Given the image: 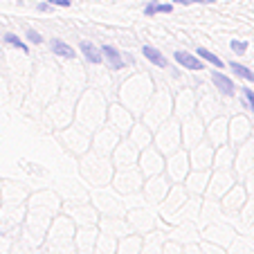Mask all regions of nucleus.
<instances>
[{"label":"nucleus","instance_id":"obj_1","mask_svg":"<svg viewBox=\"0 0 254 254\" xmlns=\"http://www.w3.org/2000/svg\"><path fill=\"white\" fill-rule=\"evenodd\" d=\"M173 57H176V61L180 63L183 67H187V70H205L202 59L200 57H193L191 52H183V50H178Z\"/></svg>","mask_w":254,"mask_h":254},{"label":"nucleus","instance_id":"obj_2","mask_svg":"<svg viewBox=\"0 0 254 254\" xmlns=\"http://www.w3.org/2000/svg\"><path fill=\"white\" fill-rule=\"evenodd\" d=\"M211 81L216 83V88H218V90H221L225 97H234V92H236L234 83H232L230 77H225L223 72H218V67H216V70H211Z\"/></svg>","mask_w":254,"mask_h":254},{"label":"nucleus","instance_id":"obj_3","mask_svg":"<svg viewBox=\"0 0 254 254\" xmlns=\"http://www.w3.org/2000/svg\"><path fill=\"white\" fill-rule=\"evenodd\" d=\"M101 54H104L106 63L111 65V70H122V67H124V59H122V54L117 52L113 45H104V48H101Z\"/></svg>","mask_w":254,"mask_h":254},{"label":"nucleus","instance_id":"obj_4","mask_svg":"<svg viewBox=\"0 0 254 254\" xmlns=\"http://www.w3.org/2000/svg\"><path fill=\"white\" fill-rule=\"evenodd\" d=\"M79 52H83V57H86L90 63H101V61H104V54H101V50H97L95 45L90 43V41H81V45H79Z\"/></svg>","mask_w":254,"mask_h":254},{"label":"nucleus","instance_id":"obj_5","mask_svg":"<svg viewBox=\"0 0 254 254\" xmlns=\"http://www.w3.org/2000/svg\"><path fill=\"white\" fill-rule=\"evenodd\" d=\"M142 54L149 59L153 65H158V67H167V65H169V61L164 59V54L160 52V50H155L153 45H144V48H142Z\"/></svg>","mask_w":254,"mask_h":254},{"label":"nucleus","instance_id":"obj_6","mask_svg":"<svg viewBox=\"0 0 254 254\" xmlns=\"http://www.w3.org/2000/svg\"><path fill=\"white\" fill-rule=\"evenodd\" d=\"M50 48H52V52L57 54V57H63V59H74V57H77V52H74V50H72L67 43H63V41L54 39L52 43H50Z\"/></svg>","mask_w":254,"mask_h":254},{"label":"nucleus","instance_id":"obj_7","mask_svg":"<svg viewBox=\"0 0 254 254\" xmlns=\"http://www.w3.org/2000/svg\"><path fill=\"white\" fill-rule=\"evenodd\" d=\"M171 14L173 11V5H162V2H158V0H151L149 5L144 7V14L146 16H155V14Z\"/></svg>","mask_w":254,"mask_h":254},{"label":"nucleus","instance_id":"obj_8","mask_svg":"<svg viewBox=\"0 0 254 254\" xmlns=\"http://www.w3.org/2000/svg\"><path fill=\"white\" fill-rule=\"evenodd\" d=\"M196 52H198V57H200V59H205V61H207V63H211V65H214V67H218V70H221V67H223V61H221V59H218V57H216L214 52H209V50H205V48H198Z\"/></svg>","mask_w":254,"mask_h":254},{"label":"nucleus","instance_id":"obj_9","mask_svg":"<svg viewBox=\"0 0 254 254\" xmlns=\"http://www.w3.org/2000/svg\"><path fill=\"white\" fill-rule=\"evenodd\" d=\"M230 67L236 72V74H239V77H243L245 81H252V83H254V72L250 70V67L241 65V63H236V61H232V63H230Z\"/></svg>","mask_w":254,"mask_h":254},{"label":"nucleus","instance_id":"obj_10","mask_svg":"<svg viewBox=\"0 0 254 254\" xmlns=\"http://www.w3.org/2000/svg\"><path fill=\"white\" fill-rule=\"evenodd\" d=\"M5 43H9V45H14V48H18L20 52H25L27 54L29 50H27V45L23 43V41L18 39V36H16V34H5Z\"/></svg>","mask_w":254,"mask_h":254},{"label":"nucleus","instance_id":"obj_11","mask_svg":"<svg viewBox=\"0 0 254 254\" xmlns=\"http://www.w3.org/2000/svg\"><path fill=\"white\" fill-rule=\"evenodd\" d=\"M176 5H211L216 0H173Z\"/></svg>","mask_w":254,"mask_h":254},{"label":"nucleus","instance_id":"obj_12","mask_svg":"<svg viewBox=\"0 0 254 254\" xmlns=\"http://www.w3.org/2000/svg\"><path fill=\"white\" fill-rule=\"evenodd\" d=\"M230 48L234 50L236 54H243L245 50H248V43H245V41H236V39H234V41H232V43H230Z\"/></svg>","mask_w":254,"mask_h":254},{"label":"nucleus","instance_id":"obj_13","mask_svg":"<svg viewBox=\"0 0 254 254\" xmlns=\"http://www.w3.org/2000/svg\"><path fill=\"white\" fill-rule=\"evenodd\" d=\"M243 97H245V101H248V108L254 113V92L250 90V88H243Z\"/></svg>","mask_w":254,"mask_h":254},{"label":"nucleus","instance_id":"obj_14","mask_svg":"<svg viewBox=\"0 0 254 254\" xmlns=\"http://www.w3.org/2000/svg\"><path fill=\"white\" fill-rule=\"evenodd\" d=\"M27 41H29V43H43V36H41L36 29H29V32H27Z\"/></svg>","mask_w":254,"mask_h":254},{"label":"nucleus","instance_id":"obj_15","mask_svg":"<svg viewBox=\"0 0 254 254\" xmlns=\"http://www.w3.org/2000/svg\"><path fill=\"white\" fill-rule=\"evenodd\" d=\"M50 5H59V7H70L72 0H48Z\"/></svg>","mask_w":254,"mask_h":254},{"label":"nucleus","instance_id":"obj_16","mask_svg":"<svg viewBox=\"0 0 254 254\" xmlns=\"http://www.w3.org/2000/svg\"><path fill=\"white\" fill-rule=\"evenodd\" d=\"M39 9H41V11H48V9H50V2H41Z\"/></svg>","mask_w":254,"mask_h":254}]
</instances>
